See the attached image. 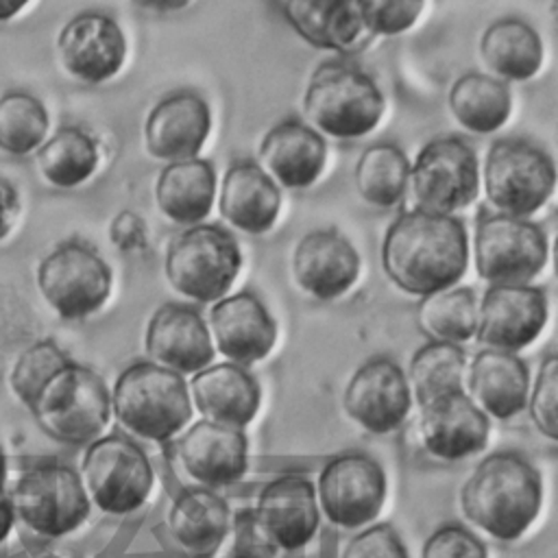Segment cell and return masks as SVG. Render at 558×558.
Returning a JSON list of instances; mask_svg holds the SVG:
<instances>
[{"mask_svg":"<svg viewBox=\"0 0 558 558\" xmlns=\"http://www.w3.org/2000/svg\"><path fill=\"white\" fill-rule=\"evenodd\" d=\"M386 277L403 292L427 296L453 288L469 268V233L453 214L401 211L386 229L379 251Z\"/></svg>","mask_w":558,"mask_h":558,"instance_id":"1","label":"cell"},{"mask_svg":"<svg viewBox=\"0 0 558 558\" xmlns=\"http://www.w3.org/2000/svg\"><path fill=\"white\" fill-rule=\"evenodd\" d=\"M543 506V475L519 451L484 456L460 488V508L477 530L497 541H517Z\"/></svg>","mask_w":558,"mask_h":558,"instance_id":"2","label":"cell"},{"mask_svg":"<svg viewBox=\"0 0 558 558\" xmlns=\"http://www.w3.org/2000/svg\"><path fill=\"white\" fill-rule=\"evenodd\" d=\"M111 392V414L137 438L172 440L192 418L187 381L153 360H135L120 371Z\"/></svg>","mask_w":558,"mask_h":558,"instance_id":"3","label":"cell"},{"mask_svg":"<svg viewBox=\"0 0 558 558\" xmlns=\"http://www.w3.org/2000/svg\"><path fill=\"white\" fill-rule=\"evenodd\" d=\"M386 98L371 74L357 65L329 59L310 74L303 111L320 135L333 140H360L381 120Z\"/></svg>","mask_w":558,"mask_h":558,"instance_id":"4","label":"cell"},{"mask_svg":"<svg viewBox=\"0 0 558 558\" xmlns=\"http://www.w3.org/2000/svg\"><path fill=\"white\" fill-rule=\"evenodd\" d=\"M242 268L235 235L211 222L190 225L166 248L163 272L174 292L194 303H216L233 286Z\"/></svg>","mask_w":558,"mask_h":558,"instance_id":"5","label":"cell"},{"mask_svg":"<svg viewBox=\"0 0 558 558\" xmlns=\"http://www.w3.org/2000/svg\"><path fill=\"white\" fill-rule=\"evenodd\" d=\"M39 429L61 445H89L111 418V392L89 366L68 362L28 408Z\"/></svg>","mask_w":558,"mask_h":558,"instance_id":"6","label":"cell"},{"mask_svg":"<svg viewBox=\"0 0 558 558\" xmlns=\"http://www.w3.org/2000/svg\"><path fill=\"white\" fill-rule=\"evenodd\" d=\"M480 183L497 214L527 218L551 198L556 163L545 148L530 140L501 137L486 150Z\"/></svg>","mask_w":558,"mask_h":558,"instance_id":"7","label":"cell"},{"mask_svg":"<svg viewBox=\"0 0 558 558\" xmlns=\"http://www.w3.org/2000/svg\"><path fill=\"white\" fill-rule=\"evenodd\" d=\"M78 475L89 501L107 514L137 510L155 484L148 453L120 432L98 436L87 445Z\"/></svg>","mask_w":558,"mask_h":558,"instance_id":"8","label":"cell"},{"mask_svg":"<svg viewBox=\"0 0 558 558\" xmlns=\"http://www.w3.org/2000/svg\"><path fill=\"white\" fill-rule=\"evenodd\" d=\"M549 240L545 229L508 214H486L473 231V264L488 286L530 283L545 268Z\"/></svg>","mask_w":558,"mask_h":558,"instance_id":"9","label":"cell"},{"mask_svg":"<svg viewBox=\"0 0 558 558\" xmlns=\"http://www.w3.org/2000/svg\"><path fill=\"white\" fill-rule=\"evenodd\" d=\"M9 497L15 519L44 538L74 532L89 517L92 508L78 471L61 462L28 469L15 482Z\"/></svg>","mask_w":558,"mask_h":558,"instance_id":"10","label":"cell"},{"mask_svg":"<svg viewBox=\"0 0 558 558\" xmlns=\"http://www.w3.org/2000/svg\"><path fill=\"white\" fill-rule=\"evenodd\" d=\"M408 190L418 209L456 214L480 192V163L473 146L460 135L429 140L410 163Z\"/></svg>","mask_w":558,"mask_h":558,"instance_id":"11","label":"cell"},{"mask_svg":"<svg viewBox=\"0 0 558 558\" xmlns=\"http://www.w3.org/2000/svg\"><path fill=\"white\" fill-rule=\"evenodd\" d=\"M109 264L85 242H61L37 266V288L46 303L65 320L98 312L111 294Z\"/></svg>","mask_w":558,"mask_h":558,"instance_id":"12","label":"cell"},{"mask_svg":"<svg viewBox=\"0 0 558 558\" xmlns=\"http://www.w3.org/2000/svg\"><path fill=\"white\" fill-rule=\"evenodd\" d=\"M316 501L329 523L355 530L377 519L388 495L384 466L364 451L331 456L316 480Z\"/></svg>","mask_w":558,"mask_h":558,"instance_id":"13","label":"cell"},{"mask_svg":"<svg viewBox=\"0 0 558 558\" xmlns=\"http://www.w3.org/2000/svg\"><path fill=\"white\" fill-rule=\"evenodd\" d=\"M342 408L371 434H390L403 425L412 408L405 371L388 355L362 362L342 390Z\"/></svg>","mask_w":558,"mask_h":558,"instance_id":"14","label":"cell"},{"mask_svg":"<svg viewBox=\"0 0 558 558\" xmlns=\"http://www.w3.org/2000/svg\"><path fill=\"white\" fill-rule=\"evenodd\" d=\"M549 303L543 288L530 283L488 286L477 301L475 338L490 349L517 353L545 329Z\"/></svg>","mask_w":558,"mask_h":558,"instance_id":"15","label":"cell"},{"mask_svg":"<svg viewBox=\"0 0 558 558\" xmlns=\"http://www.w3.org/2000/svg\"><path fill=\"white\" fill-rule=\"evenodd\" d=\"M207 329L214 349L242 366L264 360L277 342V320L251 290L218 299L209 310Z\"/></svg>","mask_w":558,"mask_h":558,"instance_id":"16","label":"cell"},{"mask_svg":"<svg viewBox=\"0 0 558 558\" xmlns=\"http://www.w3.org/2000/svg\"><path fill=\"white\" fill-rule=\"evenodd\" d=\"M177 458L198 486H229L246 473L248 438L240 427L201 418L179 436Z\"/></svg>","mask_w":558,"mask_h":558,"instance_id":"17","label":"cell"},{"mask_svg":"<svg viewBox=\"0 0 558 558\" xmlns=\"http://www.w3.org/2000/svg\"><path fill=\"white\" fill-rule=\"evenodd\" d=\"M61 65L83 83H105L126 59V37L120 24L98 11L74 15L59 33Z\"/></svg>","mask_w":558,"mask_h":558,"instance_id":"18","label":"cell"},{"mask_svg":"<svg viewBox=\"0 0 558 558\" xmlns=\"http://www.w3.org/2000/svg\"><path fill=\"white\" fill-rule=\"evenodd\" d=\"M255 517L272 543L283 551L305 547L320 523L314 482L299 473H286L266 482L255 499Z\"/></svg>","mask_w":558,"mask_h":558,"instance_id":"19","label":"cell"},{"mask_svg":"<svg viewBox=\"0 0 558 558\" xmlns=\"http://www.w3.org/2000/svg\"><path fill=\"white\" fill-rule=\"evenodd\" d=\"M144 349L153 362L194 375L214 360V344L203 314L187 305L168 301L159 305L146 325Z\"/></svg>","mask_w":558,"mask_h":558,"instance_id":"20","label":"cell"},{"mask_svg":"<svg viewBox=\"0 0 558 558\" xmlns=\"http://www.w3.org/2000/svg\"><path fill=\"white\" fill-rule=\"evenodd\" d=\"M292 277L312 299H340L360 277V253L340 231L314 229L292 251Z\"/></svg>","mask_w":558,"mask_h":558,"instance_id":"21","label":"cell"},{"mask_svg":"<svg viewBox=\"0 0 558 558\" xmlns=\"http://www.w3.org/2000/svg\"><path fill=\"white\" fill-rule=\"evenodd\" d=\"M418 410V438L429 456L462 460L486 447L490 418L464 390L436 397Z\"/></svg>","mask_w":558,"mask_h":558,"instance_id":"22","label":"cell"},{"mask_svg":"<svg viewBox=\"0 0 558 558\" xmlns=\"http://www.w3.org/2000/svg\"><path fill=\"white\" fill-rule=\"evenodd\" d=\"M211 131V111L203 96L181 89L163 96L146 116V150L161 161L198 157Z\"/></svg>","mask_w":558,"mask_h":558,"instance_id":"23","label":"cell"},{"mask_svg":"<svg viewBox=\"0 0 558 558\" xmlns=\"http://www.w3.org/2000/svg\"><path fill=\"white\" fill-rule=\"evenodd\" d=\"M464 386V392L486 416L508 421L525 410L530 368L517 353L488 347L466 364Z\"/></svg>","mask_w":558,"mask_h":558,"instance_id":"24","label":"cell"},{"mask_svg":"<svg viewBox=\"0 0 558 558\" xmlns=\"http://www.w3.org/2000/svg\"><path fill=\"white\" fill-rule=\"evenodd\" d=\"M262 168L288 190H305L318 181L327 163L325 137L296 118L272 124L259 144Z\"/></svg>","mask_w":558,"mask_h":558,"instance_id":"25","label":"cell"},{"mask_svg":"<svg viewBox=\"0 0 558 558\" xmlns=\"http://www.w3.org/2000/svg\"><path fill=\"white\" fill-rule=\"evenodd\" d=\"M192 405L203 418L244 429L257 414L262 388L255 375L235 362L207 364L187 384Z\"/></svg>","mask_w":558,"mask_h":558,"instance_id":"26","label":"cell"},{"mask_svg":"<svg viewBox=\"0 0 558 558\" xmlns=\"http://www.w3.org/2000/svg\"><path fill=\"white\" fill-rule=\"evenodd\" d=\"M218 209L231 227L248 235H262L279 218L281 190L259 163L238 161L222 177Z\"/></svg>","mask_w":558,"mask_h":558,"instance_id":"27","label":"cell"},{"mask_svg":"<svg viewBox=\"0 0 558 558\" xmlns=\"http://www.w3.org/2000/svg\"><path fill=\"white\" fill-rule=\"evenodd\" d=\"M168 532L190 556H211L225 541L231 508L222 495L207 486H187L168 508Z\"/></svg>","mask_w":558,"mask_h":558,"instance_id":"28","label":"cell"},{"mask_svg":"<svg viewBox=\"0 0 558 558\" xmlns=\"http://www.w3.org/2000/svg\"><path fill=\"white\" fill-rule=\"evenodd\" d=\"M216 183V168L207 159L170 161L155 183L157 207L174 225H198L214 207Z\"/></svg>","mask_w":558,"mask_h":558,"instance_id":"29","label":"cell"},{"mask_svg":"<svg viewBox=\"0 0 558 558\" xmlns=\"http://www.w3.org/2000/svg\"><path fill=\"white\" fill-rule=\"evenodd\" d=\"M288 24L314 48L347 52L364 33L355 0H283Z\"/></svg>","mask_w":558,"mask_h":558,"instance_id":"30","label":"cell"},{"mask_svg":"<svg viewBox=\"0 0 558 558\" xmlns=\"http://www.w3.org/2000/svg\"><path fill=\"white\" fill-rule=\"evenodd\" d=\"M480 54L499 78L527 81L541 70L543 41L525 20L497 17L480 37Z\"/></svg>","mask_w":558,"mask_h":558,"instance_id":"31","label":"cell"},{"mask_svg":"<svg viewBox=\"0 0 558 558\" xmlns=\"http://www.w3.org/2000/svg\"><path fill=\"white\" fill-rule=\"evenodd\" d=\"M451 116L471 133L488 135L506 124L512 96L501 78L482 72L460 74L447 94Z\"/></svg>","mask_w":558,"mask_h":558,"instance_id":"32","label":"cell"},{"mask_svg":"<svg viewBox=\"0 0 558 558\" xmlns=\"http://www.w3.org/2000/svg\"><path fill=\"white\" fill-rule=\"evenodd\" d=\"M466 353L460 344L429 340L418 347L408 364V384L412 401L421 405L442 397L447 392L464 390Z\"/></svg>","mask_w":558,"mask_h":558,"instance_id":"33","label":"cell"},{"mask_svg":"<svg viewBox=\"0 0 558 558\" xmlns=\"http://www.w3.org/2000/svg\"><path fill=\"white\" fill-rule=\"evenodd\" d=\"M410 159L397 144H373L368 146L353 170L355 190L373 207L388 209L401 203L408 190Z\"/></svg>","mask_w":558,"mask_h":558,"instance_id":"34","label":"cell"},{"mask_svg":"<svg viewBox=\"0 0 558 558\" xmlns=\"http://www.w3.org/2000/svg\"><path fill=\"white\" fill-rule=\"evenodd\" d=\"M416 323L429 340L462 344L475 338L477 296L471 288L456 286L421 296Z\"/></svg>","mask_w":558,"mask_h":558,"instance_id":"35","label":"cell"},{"mask_svg":"<svg viewBox=\"0 0 558 558\" xmlns=\"http://www.w3.org/2000/svg\"><path fill=\"white\" fill-rule=\"evenodd\" d=\"M37 166L46 181L57 187H76L87 181L98 166V146L78 126L59 129L37 150Z\"/></svg>","mask_w":558,"mask_h":558,"instance_id":"36","label":"cell"},{"mask_svg":"<svg viewBox=\"0 0 558 558\" xmlns=\"http://www.w3.org/2000/svg\"><path fill=\"white\" fill-rule=\"evenodd\" d=\"M48 131L44 105L24 92L0 98V148L11 155H26L41 146Z\"/></svg>","mask_w":558,"mask_h":558,"instance_id":"37","label":"cell"},{"mask_svg":"<svg viewBox=\"0 0 558 558\" xmlns=\"http://www.w3.org/2000/svg\"><path fill=\"white\" fill-rule=\"evenodd\" d=\"M70 362V357L52 342V340H39L26 347L20 357L15 360L9 386L13 395L31 408L41 392V388Z\"/></svg>","mask_w":558,"mask_h":558,"instance_id":"38","label":"cell"},{"mask_svg":"<svg viewBox=\"0 0 558 558\" xmlns=\"http://www.w3.org/2000/svg\"><path fill=\"white\" fill-rule=\"evenodd\" d=\"M534 427L549 440H558V357L545 355L525 403Z\"/></svg>","mask_w":558,"mask_h":558,"instance_id":"39","label":"cell"},{"mask_svg":"<svg viewBox=\"0 0 558 558\" xmlns=\"http://www.w3.org/2000/svg\"><path fill=\"white\" fill-rule=\"evenodd\" d=\"M425 0H355L362 28L373 35H401L410 31Z\"/></svg>","mask_w":558,"mask_h":558,"instance_id":"40","label":"cell"},{"mask_svg":"<svg viewBox=\"0 0 558 558\" xmlns=\"http://www.w3.org/2000/svg\"><path fill=\"white\" fill-rule=\"evenodd\" d=\"M421 558H488V549L466 525L449 521L425 538Z\"/></svg>","mask_w":558,"mask_h":558,"instance_id":"41","label":"cell"},{"mask_svg":"<svg viewBox=\"0 0 558 558\" xmlns=\"http://www.w3.org/2000/svg\"><path fill=\"white\" fill-rule=\"evenodd\" d=\"M227 534H231L227 558H277L279 554V547L259 525L255 510L251 506L240 508L233 514Z\"/></svg>","mask_w":558,"mask_h":558,"instance_id":"42","label":"cell"},{"mask_svg":"<svg viewBox=\"0 0 558 558\" xmlns=\"http://www.w3.org/2000/svg\"><path fill=\"white\" fill-rule=\"evenodd\" d=\"M340 558H410V551L390 523H375L357 532Z\"/></svg>","mask_w":558,"mask_h":558,"instance_id":"43","label":"cell"},{"mask_svg":"<svg viewBox=\"0 0 558 558\" xmlns=\"http://www.w3.org/2000/svg\"><path fill=\"white\" fill-rule=\"evenodd\" d=\"M17 192L15 187L0 177V240L11 231L17 216Z\"/></svg>","mask_w":558,"mask_h":558,"instance_id":"44","label":"cell"},{"mask_svg":"<svg viewBox=\"0 0 558 558\" xmlns=\"http://www.w3.org/2000/svg\"><path fill=\"white\" fill-rule=\"evenodd\" d=\"M4 480H7V458L0 449V543L9 536L15 523V514H13V506H11V497L4 486Z\"/></svg>","mask_w":558,"mask_h":558,"instance_id":"45","label":"cell"},{"mask_svg":"<svg viewBox=\"0 0 558 558\" xmlns=\"http://www.w3.org/2000/svg\"><path fill=\"white\" fill-rule=\"evenodd\" d=\"M133 2L155 11H177V9H183L190 0H133Z\"/></svg>","mask_w":558,"mask_h":558,"instance_id":"46","label":"cell"},{"mask_svg":"<svg viewBox=\"0 0 558 558\" xmlns=\"http://www.w3.org/2000/svg\"><path fill=\"white\" fill-rule=\"evenodd\" d=\"M28 0H0V22L17 15Z\"/></svg>","mask_w":558,"mask_h":558,"instance_id":"47","label":"cell"},{"mask_svg":"<svg viewBox=\"0 0 558 558\" xmlns=\"http://www.w3.org/2000/svg\"><path fill=\"white\" fill-rule=\"evenodd\" d=\"M190 558H211V556H190Z\"/></svg>","mask_w":558,"mask_h":558,"instance_id":"48","label":"cell"},{"mask_svg":"<svg viewBox=\"0 0 558 558\" xmlns=\"http://www.w3.org/2000/svg\"><path fill=\"white\" fill-rule=\"evenodd\" d=\"M37 558H50V556H37Z\"/></svg>","mask_w":558,"mask_h":558,"instance_id":"49","label":"cell"}]
</instances>
